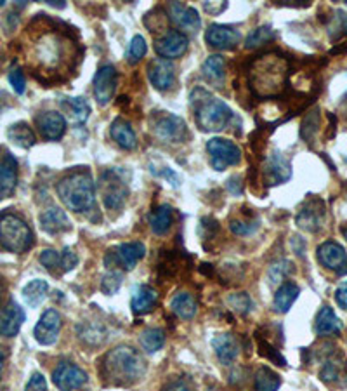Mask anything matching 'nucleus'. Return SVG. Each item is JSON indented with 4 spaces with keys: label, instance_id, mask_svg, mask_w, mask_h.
<instances>
[{
    "label": "nucleus",
    "instance_id": "obj_1",
    "mask_svg": "<svg viewBox=\"0 0 347 391\" xmlns=\"http://www.w3.org/2000/svg\"><path fill=\"white\" fill-rule=\"evenodd\" d=\"M34 23L28 27L32 35V42L28 46L27 61L36 79L43 84H54L67 80L76 68V61L80 60L79 42L73 39V34L67 28L63 30L61 25L47 20L43 14H39Z\"/></svg>",
    "mask_w": 347,
    "mask_h": 391
},
{
    "label": "nucleus",
    "instance_id": "obj_2",
    "mask_svg": "<svg viewBox=\"0 0 347 391\" xmlns=\"http://www.w3.org/2000/svg\"><path fill=\"white\" fill-rule=\"evenodd\" d=\"M288 73H290V63L283 54L276 51L262 53L248 65V86L254 96L261 100H271L287 89Z\"/></svg>",
    "mask_w": 347,
    "mask_h": 391
},
{
    "label": "nucleus",
    "instance_id": "obj_3",
    "mask_svg": "<svg viewBox=\"0 0 347 391\" xmlns=\"http://www.w3.org/2000/svg\"><path fill=\"white\" fill-rule=\"evenodd\" d=\"M100 374L106 385L132 386L146 374V362L132 346H116L103 357Z\"/></svg>",
    "mask_w": 347,
    "mask_h": 391
},
{
    "label": "nucleus",
    "instance_id": "obj_4",
    "mask_svg": "<svg viewBox=\"0 0 347 391\" xmlns=\"http://www.w3.org/2000/svg\"><path fill=\"white\" fill-rule=\"evenodd\" d=\"M61 202L73 213H87L96 202V186L89 171H75L61 178L56 185Z\"/></svg>",
    "mask_w": 347,
    "mask_h": 391
},
{
    "label": "nucleus",
    "instance_id": "obj_5",
    "mask_svg": "<svg viewBox=\"0 0 347 391\" xmlns=\"http://www.w3.org/2000/svg\"><path fill=\"white\" fill-rule=\"evenodd\" d=\"M191 103L195 107L196 126L203 133H221L233 120V112L224 101L217 100L205 89H195L191 94Z\"/></svg>",
    "mask_w": 347,
    "mask_h": 391
},
{
    "label": "nucleus",
    "instance_id": "obj_6",
    "mask_svg": "<svg viewBox=\"0 0 347 391\" xmlns=\"http://www.w3.org/2000/svg\"><path fill=\"white\" fill-rule=\"evenodd\" d=\"M0 246L14 254H23L34 246V232L16 214L0 216Z\"/></svg>",
    "mask_w": 347,
    "mask_h": 391
},
{
    "label": "nucleus",
    "instance_id": "obj_7",
    "mask_svg": "<svg viewBox=\"0 0 347 391\" xmlns=\"http://www.w3.org/2000/svg\"><path fill=\"white\" fill-rule=\"evenodd\" d=\"M101 197L106 209L120 211L129 199V186L125 185L115 169L104 171L101 174Z\"/></svg>",
    "mask_w": 347,
    "mask_h": 391
},
{
    "label": "nucleus",
    "instance_id": "obj_8",
    "mask_svg": "<svg viewBox=\"0 0 347 391\" xmlns=\"http://www.w3.org/2000/svg\"><path fill=\"white\" fill-rule=\"evenodd\" d=\"M151 129L156 138L165 143H182L188 138L186 122L174 113L155 112L151 117Z\"/></svg>",
    "mask_w": 347,
    "mask_h": 391
},
{
    "label": "nucleus",
    "instance_id": "obj_9",
    "mask_svg": "<svg viewBox=\"0 0 347 391\" xmlns=\"http://www.w3.org/2000/svg\"><path fill=\"white\" fill-rule=\"evenodd\" d=\"M207 152L210 155V166L215 171H224L226 167H231L240 164L242 160V150L238 145H235L229 140H222V138H212L207 143Z\"/></svg>",
    "mask_w": 347,
    "mask_h": 391
},
{
    "label": "nucleus",
    "instance_id": "obj_10",
    "mask_svg": "<svg viewBox=\"0 0 347 391\" xmlns=\"http://www.w3.org/2000/svg\"><path fill=\"white\" fill-rule=\"evenodd\" d=\"M146 256V247L142 242H127L120 244L115 249H109L104 256L106 268L116 270L122 266L123 270H134L139 261Z\"/></svg>",
    "mask_w": 347,
    "mask_h": 391
},
{
    "label": "nucleus",
    "instance_id": "obj_11",
    "mask_svg": "<svg viewBox=\"0 0 347 391\" xmlns=\"http://www.w3.org/2000/svg\"><path fill=\"white\" fill-rule=\"evenodd\" d=\"M325 221H327V207H325L323 200L318 199V197L306 200L304 206L299 211L297 218H295L299 228L309 233L320 232L325 226Z\"/></svg>",
    "mask_w": 347,
    "mask_h": 391
},
{
    "label": "nucleus",
    "instance_id": "obj_12",
    "mask_svg": "<svg viewBox=\"0 0 347 391\" xmlns=\"http://www.w3.org/2000/svg\"><path fill=\"white\" fill-rule=\"evenodd\" d=\"M87 379L89 378H87L86 371H82L79 365L69 364V362L60 364L53 372V383L60 391H73L82 388L87 383Z\"/></svg>",
    "mask_w": 347,
    "mask_h": 391
},
{
    "label": "nucleus",
    "instance_id": "obj_13",
    "mask_svg": "<svg viewBox=\"0 0 347 391\" xmlns=\"http://www.w3.org/2000/svg\"><path fill=\"white\" fill-rule=\"evenodd\" d=\"M188 44L189 40L184 32L167 30L155 40V51L163 60H174V58H181L188 51Z\"/></svg>",
    "mask_w": 347,
    "mask_h": 391
},
{
    "label": "nucleus",
    "instance_id": "obj_14",
    "mask_svg": "<svg viewBox=\"0 0 347 391\" xmlns=\"http://www.w3.org/2000/svg\"><path fill=\"white\" fill-rule=\"evenodd\" d=\"M118 82V73L111 65H104L97 70L94 77V98H96L100 107H106L113 100Z\"/></svg>",
    "mask_w": 347,
    "mask_h": 391
},
{
    "label": "nucleus",
    "instance_id": "obj_15",
    "mask_svg": "<svg viewBox=\"0 0 347 391\" xmlns=\"http://www.w3.org/2000/svg\"><path fill=\"white\" fill-rule=\"evenodd\" d=\"M61 331V315L56 310H46L40 317L39 324L35 325L34 336L36 343L42 346H50L57 341Z\"/></svg>",
    "mask_w": 347,
    "mask_h": 391
},
{
    "label": "nucleus",
    "instance_id": "obj_16",
    "mask_svg": "<svg viewBox=\"0 0 347 391\" xmlns=\"http://www.w3.org/2000/svg\"><path fill=\"white\" fill-rule=\"evenodd\" d=\"M262 178H264L266 186H276L281 183H287L292 178L290 162L280 153H273L266 159L264 167H262Z\"/></svg>",
    "mask_w": 347,
    "mask_h": 391
},
{
    "label": "nucleus",
    "instance_id": "obj_17",
    "mask_svg": "<svg viewBox=\"0 0 347 391\" xmlns=\"http://www.w3.org/2000/svg\"><path fill=\"white\" fill-rule=\"evenodd\" d=\"M240 32L236 28L228 27V25H210L205 32V40L210 47L221 51L235 49L240 44Z\"/></svg>",
    "mask_w": 347,
    "mask_h": 391
},
{
    "label": "nucleus",
    "instance_id": "obj_18",
    "mask_svg": "<svg viewBox=\"0 0 347 391\" xmlns=\"http://www.w3.org/2000/svg\"><path fill=\"white\" fill-rule=\"evenodd\" d=\"M148 77L153 87L158 91H167L175 84V67L170 60L156 58L148 65Z\"/></svg>",
    "mask_w": 347,
    "mask_h": 391
},
{
    "label": "nucleus",
    "instance_id": "obj_19",
    "mask_svg": "<svg viewBox=\"0 0 347 391\" xmlns=\"http://www.w3.org/2000/svg\"><path fill=\"white\" fill-rule=\"evenodd\" d=\"M40 134L49 141H57L67 133V119L63 113L43 112L35 119Z\"/></svg>",
    "mask_w": 347,
    "mask_h": 391
},
{
    "label": "nucleus",
    "instance_id": "obj_20",
    "mask_svg": "<svg viewBox=\"0 0 347 391\" xmlns=\"http://www.w3.org/2000/svg\"><path fill=\"white\" fill-rule=\"evenodd\" d=\"M27 320L25 310L18 303H7L6 308L0 312V336L4 338H14L21 331V325Z\"/></svg>",
    "mask_w": 347,
    "mask_h": 391
},
{
    "label": "nucleus",
    "instance_id": "obj_21",
    "mask_svg": "<svg viewBox=\"0 0 347 391\" xmlns=\"http://www.w3.org/2000/svg\"><path fill=\"white\" fill-rule=\"evenodd\" d=\"M170 20L179 27V30L184 32H196L202 27V20H200L198 11L193 7L184 6L181 2L170 4Z\"/></svg>",
    "mask_w": 347,
    "mask_h": 391
},
{
    "label": "nucleus",
    "instance_id": "obj_22",
    "mask_svg": "<svg viewBox=\"0 0 347 391\" xmlns=\"http://www.w3.org/2000/svg\"><path fill=\"white\" fill-rule=\"evenodd\" d=\"M318 261H320L325 268L339 272L347 263V252L341 244L328 240V242L321 244V246L318 247Z\"/></svg>",
    "mask_w": 347,
    "mask_h": 391
},
{
    "label": "nucleus",
    "instance_id": "obj_23",
    "mask_svg": "<svg viewBox=\"0 0 347 391\" xmlns=\"http://www.w3.org/2000/svg\"><path fill=\"white\" fill-rule=\"evenodd\" d=\"M18 185V162L7 153L0 159V200L9 199Z\"/></svg>",
    "mask_w": 347,
    "mask_h": 391
},
{
    "label": "nucleus",
    "instance_id": "obj_24",
    "mask_svg": "<svg viewBox=\"0 0 347 391\" xmlns=\"http://www.w3.org/2000/svg\"><path fill=\"white\" fill-rule=\"evenodd\" d=\"M40 225L50 235H57V233H64L72 230V223H69L67 213L60 207H49L40 214Z\"/></svg>",
    "mask_w": 347,
    "mask_h": 391
},
{
    "label": "nucleus",
    "instance_id": "obj_25",
    "mask_svg": "<svg viewBox=\"0 0 347 391\" xmlns=\"http://www.w3.org/2000/svg\"><path fill=\"white\" fill-rule=\"evenodd\" d=\"M212 348L221 364H231L240 353V343L233 334H217L212 339Z\"/></svg>",
    "mask_w": 347,
    "mask_h": 391
},
{
    "label": "nucleus",
    "instance_id": "obj_26",
    "mask_svg": "<svg viewBox=\"0 0 347 391\" xmlns=\"http://www.w3.org/2000/svg\"><path fill=\"white\" fill-rule=\"evenodd\" d=\"M342 329H344V324L335 315V312L330 306H323L318 312L316 322H314V331H316L318 336H321V338H325V336H337L341 334Z\"/></svg>",
    "mask_w": 347,
    "mask_h": 391
},
{
    "label": "nucleus",
    "instance_id": "obj_27",
    "mask_svg": "<svg viewBox=\"0 0 347 391\" xmlns=\"http://www.w3.org/2000/svg\"><path fill=\"white\" fill-rule=\"evenodd\" d=\"M156 301H158L156 289H153L151 285H139L136 291H134L130 306H132V312L136 315H146V313H149L155 308Z\"/></svg>",
    "mask_w": 347,
    "mask_h": 391
},
{
    "label": "nucleus",
    "instance_id": "obj_28",
    "mask_svg": "<svg viewBox=\"0 0 347 391\" xmlns=\"http://www.w3.org/2000/svg\"><path fill=\"white\" fill-rule=\"evenodd\" d=\"M76 334H79V338L89 346L103 345L106 338H108V331H106L104 324L96 320L82 322V324L76 325Z\"/></svg>",
    "mask_w": 347,
    "mask_h": 391
},
{
    "label": "nucleus",
    "instance_id": "obj_29",
    "mask_svg": "<svg viewBox=\"0 0 347 391\" xmlns=\"http://www.w3.org/2000/svg\"><path fill=\"white\" fill-rule=\"evenodd\" d=\"M109 134H111L113 141L123 150H134L137 146V136L134 133L132 126H130L127 120L123 119H116L113 120L111 129H109Z\"/></svg>",
    "mask_w": 347,
    "mask_h": 391
},
{
    "label": "nucleus",
    "instance_id": "obj_30",
    "mask_svg": "<svg viewBox=\"0 0 347 391\" xmlns=\"http://www.w3.org/2000/svg\"><path fill=\"white\" fill-rule=\"evenodd\" d=\"M346 372H347V365L344 358H342V355H339V353H332V355L325 358L323 367H321L320 371V378L323 383L332 385V383L341 381V378L346 374Z\"/></svg>",
    "mask_w": 347,
    "mask_h": 391
},
{
    "label": "nucleus",
    "instance_id": "obj_31",
    "mask_svg": "<svg viewBox=\"0 0 347 391\" xmlns=\"http://www.w3.org/2000/svg\"><path fill=\"white\" fill-rule=\"evenodd\" d=\"M61 110L68 115V119L72 120L73 124H83L87 119H89L90 107L83 98H63L60 103Z\"/></svg>",
    "mask_w": 347,
    "mask_h": 391
},
{
    "label": "nucleus",
    "instance_id": "obj_32",
    "mask_svg": "<svg viewBox=\"0 0 347 391\" xmlns=\"http://www.w3.org/2000/svg\"><path fill=\"white\" fill-rule=\"evenodd\" d=\"M299 294H301V289H299L294 282H283V284H281L280 287H278V291L275 294V301H273L275 312L287 313L288 310L292 308V305L297 301Z\"/></svg>",
    "mask_w": 347,
    "mask_h": 391
},
{
    "label": "nucleus",
    "instance_id": "obj_33",
    "mask_svg": "<svg viewBox=\"0 0 347 391\" xmlns=\"http://www.w3.org/2000/svg\"><path fill=\"white\" fill-rule=\"evenodd\" d=\"M196 308V299L193 298L189 292H177L172 299H170V310L182 320H189L195 317Z\"/></svg>",
    "mask_w": 347,
    "mask_h": 391
},
{
    "label": "nucleus",
    "instance_id": "obj_34",
    "mask_svg": "<svg viewBox=\"0 0 347 391\" xmlns=\"http://www.w3.org/2000/svg\"><path fill=\"white\" fill-rule=\"evenodd\" d=\"M202 73L208 82L214 84V86H217V87H221L222 82H224V77H226L224 58H222L221 54H212V56H208L207 61L203 63V67H202Z\"/></svg>",
    "mask_w": 347,
    "mask_h": 391
},
{
    "label": "nucleus",
    "instance_id": "obj_35",
    "mask_svg": "<svg viewBox=\"0 0 347 391\" xmlns=\"http://www.w3.org/2000/svg\"><path fill=\"white\" fill-rule=\"evenodd\" d=\"M7 140L20 148L28 150L35 145V134L27 122H18L7 129Z\"/></svg>",
    "mask_w": 347,
    "mask_h": 391
},
{
    "label": "nucleus",
    "instance_id": "obj_36",
    "mask_svg": "<svg viewBox=\"0 0 347 391\" xmlns=\"http://www.w3.org/2000/svg\"><path fill=\"white\" fill-rule=\"evenodd\" d=\"M47 292H49V284L42 279H35L23 287V299L28 306L36 308L47 298Z\"/></svg>",
    "mask_w": 347,
    "mask_h": 391
},
{
    "label": "nucleus",
    "instance_id": "obj_37",
    "mask_svg": "<svg viewBox=\"0 0 347 391\" xmlns=\"http://www.w3.org/2000/svg\"><path fill=\"white\" fill-rule=\"evenodd\" d=\"M172 207L163 204L155 209V213L149 216V226H151L153 233L156 235H163V233L169 232L170 225H172Z\"/></svg>",
    "mask_w": 347,
    "mask_h": 391
},
{
    "label": "nucleus",
    "instance_id": "obj_38",
    "mask_svg": "<svg viewBox=\"0 0 347 391\" xmlns=\"http://www.w3.org/2000/svg\"><path fill=\"white\" fill-rule=\"evenodd\" d=\"M139 343L146 353H156L165 345V332L162 329H144L141 332Z\"/></svg>",
    "mask_w": 347,
    "mask_h": 391
},
{
    "label": "nucleus",
    "instance_id": "obj_39",
    "mask_svg": "<svg viewBox=\"0 0 347 391\" xmlns=\"http://www.w3.org/2000/svg\"><path fill=\"white\" fill-rule=\"evenodd\" d=\"M255 391H278L281 378L269 367H261L255 374Z\"/></svg>",
    "mask_w": 347,
    "mask_h": 391
},
{
    "label": "nucleus",
    "instance_id": "obj_40",
    "mask_svg": "<svg viewBox=\"0 0 347 391\" xmlns=\"http://www.w3.org/2000/svg\"><path fill=\"white\" fill-rule=\"evenodd\" d=\"M271 40H275V30L268 27V25H264V27L255 28V30L248 34L247 40H245V47L247 49H257V47L264 46V44L271 42Z\"/></svg>",
    "mask_w": 347,
    "mask_h": 391
},
{
    "label": "nucleus",
    "instance_id": "obj_41",
    "mask_svg": "<svg viewBox=\"0 0 347 391\" xmlns=\"http://www.w3.org/2000/svg\"><path fill=\"white\" fill-rule=\"evenodd\" d=\"M294 272V265L287 259H280V261L273 263L271 266L268 268V279L271 285H278L283 282L290 273Z\"/></svg>",
    "mask_w": 347,
    "mask_h": 391
},
{
    "label": "nucleus",
    "instance_id": "obj_42",
    "mask_svg": "<svg viewBox=\"0 0 347 391\" xmlns=\"http://www.w3.org/2000/svg\"><path fill=\"white\" fill-rule=\"evenodd\" d=\"M229 228H231V232L238 237L252 235V233L259 228V219L257 218L254 219V214H250L248 218L231 219V221H229Z\"/></svg>",
    "mask_w": 347,
    "mask_h": 391
},
{
    "label": "nucleus",
    "instance_id": "obj_43",
    "mask_svg": "<svg viewBox=\"0 0 347 391\" xmlns=\"http://www.w3.org/2000/svg\"><path fill=\"white\" fill-rule=\"evenodd\" d=\"M123 282V273L118 270H109L108 273L101 279V291L106 296H113L115 292L120 291Z\"/></svg>",
    "mask_w": 347,
    "mask_h": 391
},
{
    "label": "nucleus",
    "instance_id": "obj_44",
    "mask_svg": "<svg viewBox=\"0 0 347 391\" xmlns=\"http://www.w3.org/2000/svg\"><path fill=\"white\" fill-rule=\"evenodd\" d=\"M257 346H259V353H261L262 357L268 358V360H271L273 364L276 365H281V367H285L287 365V360H285V357L281 355L280 352L275 348V346L271 345L269 341H266V339H262L261 336H257Z\"/></svg>",
    "mask_w": 347,
    "mask_h": 391
},
{
    "label": "nucleus",
    "instance_id": "obj_45",
    "mask_svg": "<svg viewBox=\"0 0 347 391\" xmlns=\"http://www.w3.org/2000/svg\"><path fill=\"white\" fill-rule=\"evenodd\" d=\"M318 129H320V112H318V110H313V112L308 113L304 122H302L301 136L308 143L313 141V138L316 136Z\"/></svg>",
    "mask_w": 347,
    "mask_h": 391
},
{
    "label": "nucleus",
    "instance_id": "obj_46",
    "mask_svg": "<svg viewBox=\"0 0 347 391\" xmlns=\"http://www.w3.org/2000/svg\"><path fill=\"white\" fill-rule=\"evenodd\" d=\"M228 305L240 315H247L252 310V299L247 292H236L228 298Z\"/></svg>",
    "mask_w": 347,
    "mask_h": 391
},
{
    "label": "nucleus",
    "instance_id": "obj_47",
    "mask_svg": "<svg viewBox=\"0 0 347 391\" xmlns=\"http://www.w3.org/2000/svg\"><path fill=\"white\" fill-rule=\"evenodd\" d=\"M146 40L142 39L141 35H136L132 40H130V46H129V51H127V61H129L130 65H136L137 61L142 60V56L146 54Z\"/></svg>",
    "mask_w": 347,
    "mask_h": 391
},
{
    "label": "nucleus",
    "instance_id": "obj_48",
    "mask_svg": "<svg viewBox=\"0 0 347 391\" xmlns=\"http://www.w3.org/2000/svg\"><path fill=\"white\" fill-rule=\"evenodd\" d=\"M40 263H42L43 268L49 270V272L53 273L61 272V254L57 251L54 249L42 251V254H40Z\"/></svg>",
    "mask_w": 347,
    "mask_h": 391
},
{
    "label": "nucleus",
    "instance_id": "obj_49",
    "mask_svg": "<svg viewBox=\"0 0 347 391\" xmlns=\"http://www.w3.org/2000/svg\"><path fill=\"white\" fill-rule=\"evenodd\" d=\"M9 82L13 86L14 93L23 94L27 89V79H25V73L21 72V68H13L9 73Z\"/></svg>",
    "mask_w": 347,
    "mask_h": 391
},
{
    "label": "nucleus",
    "instance_id": "obj_50",
    "mask_svg": "<svg viewBox=\"0 0 347 391\" xmlns=\"http://www.w3.org/2000/svg\"><path fill=\"white\" fill-rule=\"evenodd\" d=\"M76 265H79V256H76L75 251L67 247V249L61 252V272H72Z\"/></svg>",
    "mask_w": 347,
    "mask_h": 391
},
{
    "label": "nucleus",
    "instance_id": "obj_51",
    "mask_svg": "<svg viewBox=\"0 0 347 391\" xmlns=\"http://www.w3.org/2000/svg\"><path fill=\"white\" fill-rule=\"evenodd\" d=\"M25 391H47L46 378H43L40 372H35V374L30 378V381H28Z\"/></svg>",
    "mask_w": 347,
    "mask_h": 391
},
{
    "label": "nucleus",
    "instance_id": "obj_52",
    "mask_svg": "<svg viewBox=\"0 0 347 391\" xmlns=\"http://www.w3.org/2000/svg\"><path fill=\"white\" fill-rule=\"evenodd\" d=\"M335 301L342 310H347V282L339 285V289L335 291Z\"/></svg>",
    "mask_w": 347,
    "mask_h": 391
},
{
    "label": "nucleus",
    "instance_id": "obj_53",
    "mask_svg": "<svg viewBox=\"0 0 347 391\" xmlns=\"http://www.w3.org/2000/svg\"><path fill=\"white\" fill-rule=\"evenodd\" d=\"M228 7V4L226 2H203V9L207 11L208 14H212V16H217V14H221L222 11Z\"/></svg>",
    "mask_w": 347,
    "mask_h": 391
},
{
    "label": "nucleus",
    "instance_id": "obj_54",
    "mask_svg": "<svg viewBox=\"0 0 347 391\" xmlns=\"http://www.w3.org/2000/svg\"><path fill=\"white\" fill-rule=\"evenodd\" d=\"M228 190L233 193V195H240V193L243 192V183H242V178L240 176H233L229 178L228 181Z\"/></svg>",
    "mask_w": 347,
    "mask_h": 391
},
{
    "label": "nucleus",
    "instance_id": "obj_55",
    "mask_svg": "<svg viewBox=\"0 0 347 391\" xmlns=\"http://www.w3.org/2000/svg\"><path fill=\"white\" fill-rule=\"evenodd\" d=\"M163 391H189V388L184 381H174L170 383V385Z\"/></svg>",
    "mask_w": 347,
    "mask_h": 391
},
{
    "label": "nucleus",
    "instance_id": "obj_56",
    "mask_svg": "<svg viewBox=\"0 0 347 391\" xmlns=\"http://www.w3.org/2000/svg\"><path fill=\"white\" fill-rule=\"evenodd\" d=\"M6 358H7L6 348H4V346H0V378H2V372H4V364H6Z\"/></svg>",
    "mask_w": 347,
    "mask_h": 391
},
{
    "label": "nucleus",
    "instance_id": "obj_57",
    "mask_svg": "<svg viewBox=\"0 0 347 391\" xmlns=\"http://www.w3.org/2000/svg\"><path fill=\"white\" fill-rule=\"evenodd\" d=\"M337 273H339V275H341V277H342V275H346V273H347V263H346V265H344V266H342V268H341V270H339V272H337Z\"/></svg>",
    "mask_w": 347,
    "mask_h": 391
},
{
    "label": "nucleus",
    "instance_id": "obj_58",
    "mask_svg": "<svg viewBox=\"0 0 347 391\" xmlns=\"http://www.w3.org/2000/svg\"><path fill=\"white\" fill-rule=\"evenodd\" d=\"M341 232H342V235H344V237H346V240H347V225H344V226H342V228H341Z\"/></svg>",
    "mask_w": 347,
    "mask_h": 391
},
{
    "label": "nucleus",
    "instance_id": "obj_59",
    "mask_svg": "<svg viewBox=\"0 0 347 391\" xmlns=\"http://www.w3.org/2000/svg\"><path fill=\"white\" fill-rule=\"evenodd\" d=\"M0 298H2V285H0Z\"/></svg>",
    "mask_w": 347,
    "mask_h": 391
},
{
    "label": "nucleus",
    "instance_id": "obj_60",
    "mask_svg": "<svg viewBox=\"0 0 347 391\" xmlns=\"http://www.w3.org/2000/svg\"><path fill=\"white\" fill-rule=\"evenodd\" d=\"M346 162H347V157H346Z\"/></svg>",
    "mask_w": 347,
    "mask_h": 391
},
{
    "label": "nucleus",
    "instance_id": "obj_61",
    "mask_svg": "<svg viewBox=\"0 0 347 391\" xmlns=\"http://www.w3.org/2000/svg\"><path fill=\"white\" fill-rule=\"evenodd\" d=\"M346 32H347V27H346Z\"/></svg>",
    "mask_w": 347,
    "mask_h": 391
}]
</instances>
